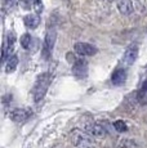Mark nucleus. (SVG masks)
<instances>
[{
    "instance_id": "obj_1",
    "label": "nucleus",
    "mask_w": 147,
    "mask_h": 148,
    "mask_svg": "<svg viewBox=\"0 0 147 148\" xmlns=\"http://www.w3.org/2000/svg\"><path fill=\"white\" fill-rule=\"evenodd\" d=\"M50 82H52V75L49 72H43L41 75L38 76L32 88V95L36 103H39L40 101L44 99L48 89H49Z\"/></svg>"
},
{
    "instance_id": "obj_2",
    "label": "nucleus",
    "mask_w": 147,
    "mask_h": 148,
    "mask_svg": "<svg viewBox=\"0 0 147 148\" xmlns=\"http://www.w3.org/2000/svg\"><path fill=\"white\" fill-rule=\"evenodd\" d=\"M56 38H57L56 30L54 28H49V30L47 31L43 48H41V56H43V58L45 61H48V59L50 58V56H52L53 48H54V44H56Z\"/></svg>"
},
{
    "instance_id": "obj_3",
    "label": "nucleus",
    "mask_w": 147,
    "mask_h": 148,
    "mask_svg": "<svg viewBox=\"0 0 147 148\" xmlns=\"http://www.w3.org/2000/svg\"><path fill=\"white\" fill-rule=\"evenodd\" d=\"M71 136H72V143L78 147H88L93 144V136L88 134L87 132H84V130L75 129L72 132Z\"/></svg>"
},
{
    "instance_id": "obj_4",
    "label": "nucleus",
    "mask_w": 147,
    "mask_h": 148,
    "mask_svg": "<svg viewBox=\"0 0 147 148\" xmlns=\"http://www.w3.org/2000/svg\"><path fill=\"white\" fill-rule=\"evenodd\" d=\"M71 71L76 79H85L88 75V62L84 58H78L74 62Z\"/></svg>"
},
{
    "instance_id": "obj_5",
    "label": "nucleus",
    "mask_w": 147,
    "mask_h": 148,
    "mask_svg": "<svg viewBox=\"0 0 147 148\" xmlns=\"http://www.w3.org/2000/svg\"><path fill=\"white\" fill-rule=\"evenodd\" d=\"M83 129H84V132H87L92 136H95V138H102V136L106 135V129H104L102 125L97 124L94 121L85 122L83 125Z\"/></svg>"
},
{
    "instance_id": "obj_6",
    "label": "nucleus",
    "mask_w": 147,
    "mask_h": 148,
    "mask_svg": "<svg viewBox=\"0 0 147 148\" xmlns=\"http://www.w3.org/2000/svg\"><path fill=\"white\" fill-rule=\"evenodd\" d=\"M32 116V111L30 108H14L9 112V119L14 122H23Z\"/></svg>"
},
{
    "instance_id": "obj_7",
    "label": "nucleus",
    "mask_w": 147,
    "mask_h": 148,
    "mask_svg": "<svg viewBox=\"0 0 147 148\" xmlns=\"http://www.w3.org/2000/svg\"><path fill=\"white\" fill-rule=\"evenodd\" d=\"M74 50L80 57H92L97 53V48L88 44V42H76L74 45Z\"/></svg>"
},
{
    "instance_id": "obj_8",
    "label": "nucleus",
    "mask_w": 147,
    "mask_h": 148,
    "mask_svg": "<svg viewBox=\"0 0 147 148\" xmlns=\"http://www.w3.org/2000/svg\"><path fill=\"white\" fill-rule=\"evenodd\" d=\"M137 57H138V45L132 44L126 48L125 53H124V57H123V61L125 64L131 66V64H133L135 62Z\"/></svg>"
},
{
    "instance_id": "obj_9",
    "label": "nucleus",
    "mask_w": 147,
    "mask_h": 148,
    "mask_svg": "<svg viewBox=\"0 0 147 148\" xmlns=\"http://www.w3.org/2000/svg\"><path fill=\"white\" fill-rule=\"evenodd\" d=\"M125 79H126V70L125 68H117L112 73L111 82L114 85H121L125 82Z\"/></svg>"
},
{
    "instance_id": "obj_10",
    "label": "nucleus",
    "mask_w": 147,
    "mask_h": 148,
    "mask_svg": "<svg viewBox=\"0 0 147 148\" xmlns=\"http://www.w3.org/2000/svg\"><path fill=\"white\" fill-rule=\"evenodd\" d=\"M23 22L25 25H26V27L31 28V30H34V28H36L39 26V23H40V17H39V14H27V16L23 17Z\"/></svg>"
},
{
    "instance_id": "obj_11",
    "label": "nucleus",
    "mask_w": 147,
    "mask_h": 148,
    "mask_svg": "<svg viewBox=\"0 0 147 148\" xmlns=\"http://www.w3.org/2000/svg\"><path fill=\"white\" fill-rule=\"evenodd\" d=\"M117 9L119 12L124 16H129L133 13V4L131 0H119L117 1Z\"/></svg>"
},
{
    "instance_id": "obj_12",
    "label": "nucleus",
    "mask_w": 147,
    "mask_h": 148,
    "mask_svg": "<svg viewBox=\"0 0 147 148\" xmlns=\"http://www.w3.org/2000/svg\"><path fill=\"white\" fill-rule=\"evenodd\" d=\"M17 66H18V57L17 56H10L9 58L7 59V63H5V72L7 73L14 72Z\"/></svg>"
},
{
    "instance_id": "obj_13",
    "label": "nucleus",
    "mask_w": 147,
    "mask_h": 148,
    "mask_svg": "<svg viewBox=\"0 0 147 148\" xmlns=\"http://www.w3.org/2000/svg\"><path fill=\"white\" fill-rule=\"evenodd\" d=\"M31 40H32V39H31V35L30 34H23V35L21 36V45H22V48H23V49H30V47H31Z\"/></svg>"
},
{
    "instance_id": "obj_14",
    "label": "nucleus",
    "mask_w": 147,
    "mask_h": 148,
    "mask_svg": "<svg viewBox=\"0 0 147 148\" xmlns=\"http://www.w3.org/2000/svg\"><path fill=\"white\" fill-rule=\"evenodd\" d=\"M117 148H137V144L132 139H123Z\"/></svg>"
},
{
    "instance_id": "obj_15",
    "label": "nucleus",
    "mask_w": 147,
    "mask_h": 148,
    "mask_svg": "<svg viewBox=\"0 0 147 148\" xmlns=\"http://www.w3.org/2000/svg\"><path fill=\"white\" fill-rule=\"evenodd\" d=\"M114 127L117 130L119 133H124L128 130V126H126V124L124 122L123 120H116L114 122Z\"/></svg>"
},
{
    "instance_id": "obj_16",
    "label": "nucleus",
    "mask_w": 147,
    "mask_h": 148,
    "mask_svg": "<svg viewBox=\"0 0 147 148\" xmlns=\"http://www.w3.org/2000/svg\"><path fill=\"white\" fill-rule=\"evenodd\" d=\"M32 1V5L34 8H35L36 13H41V10H43V3H41V0H31Z\"/></svg>"
},
{
    "instance_id": "obj_17",
    "label": "nucleus",
    "mask_w": 147,
    "mask_h": 148,
    "mask_svg": "<svg viewBox=\"0 0 147 148\" xmlns=\"http://www.w3.org/2000/svg\"><path fill=\"white\" fill-rule=\"evenodd\" d=\"M147 93V79L145 81H143V84H142V86H141V90H139V94H138V97H142L143 94H146Z\"/></svg>"
},
{
    "instance_id": "obj_18",
    "label": "nucleus",
    "mask_w": 147,
    "mask_h": 148,
    "mask_svg": "<svg viewBox=\"0 0 147 148\" xmlns=\"http://www.w3.org/2000/svg\"><path fill=\"white\" fill-rule=\"evenodd\" d=\"M67 59H69V62H72V63H74V62H75L78 58H76V56H75V54L69 53V54H67Z\"/></svg>"
},
{
    "instance_id": "obj_19",
    "label": "nucleus",
    "mask_w": 147,
    "mask_h": 148,
    "mask_svg": "<svg viewBox=\"0 0 147 148\" xmlns=\"http://www.w3.org/2000/svg\"><path fill=\"white\" fill-rule=\"evenodd\" d=\"M5 3L9 5V4H12V3H13V0H5Z\"/></svg>"
},
{
    "instance_id": "obj_20",
    "label": "nucleus",
    "mask_w": 147,
    "mask_h": 148,
    "mask_svg": "<svg viewBox=\"0 0 147 148\" xmlns=\"http://www.w3.org/2000/svg\"><path fill=\"white\" fill-rule=\"evenodd\" d=\"M137 1H142V0H137Z\"/></svg>"
},
{
    "instance_id": "obj_21",
    "label": "nucleus",
    "mask_w": 147,
    "mask_h": 148,
    "mask_svg": "<svg viewBox=\"0 0 147 148\" xmlns=\"http://www.w3.org/2000/svg\"><path fill=\"white\" fill-rule=\"evenodd\" d=\"M111 1H114V0H111Z\"/></svg>"
}]
</instances>
